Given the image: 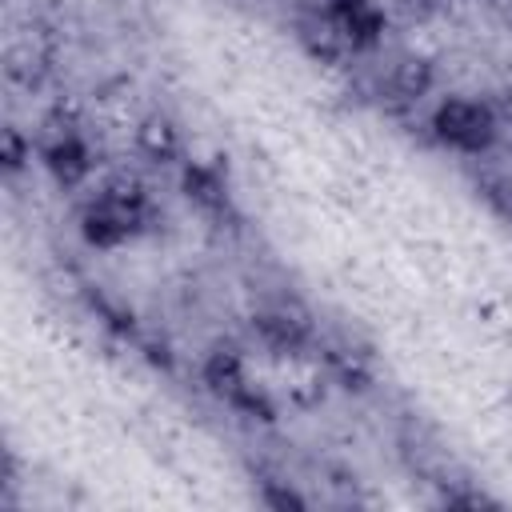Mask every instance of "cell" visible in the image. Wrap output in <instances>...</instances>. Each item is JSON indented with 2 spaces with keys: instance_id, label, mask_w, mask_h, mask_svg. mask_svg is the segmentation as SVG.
I'll return each mask as SVG.
<instances>
[{
  "instance_id": "6da1fadb",
  "label": "cell",
  "mask_w": 512,
  "mask_h": 512,
  "mask_svg": "<svg viewBox=\"0 0 512 512\" xmlns=\"http://www.w3.org/2000/svg\"><path fill=\"white\" fill-rule=\"evenodd\" d=\"M432 128L444 144L464 148V152H484L492 144V116L488 108L472 104V100H444L432 116Z\"/></svg>"
},
{
  "instance_id": "7a4b0ae2",
  "label": "cell",
  "mask_w": 512,
  "mask_h": 512,
  "mask_svg": "<svg viewBox=\"0 0 512 512\" xmlns=\"http://www.w3.org/2000/svg\"><path fill=\"white\" fill-rule=\"evenodd\" d=\"M332 16L340 36L352 44H372L384 32V12L368 0H332Z\"/></svg>"
},
{
  "instance_id": "3957f363",
  "label": "cell",
  "mask_w": 512,
  "mask_h": 512,
  "mask_svg": "<svg viewBox=\"0 0 512 512\" xmlns=\"http://www.w3.org/2000/svg\"><path fill=\"white\" fill-rule=\"evenodd\" d=\"M44 164H48V172H52L60 184H76V180L88 176V148H84L72 132H64V136H56V140L44 148Z\"/></svg>"
},
{
  "instance_id": "277c9868",
  "label": "cell",
  "mask_w": 512,
  "mask_h": 512,
  "mask_svg": "<svg viewBox=\"0 0 512 512\" xmlns=\"http://www.w3.org/2000/svg\"><path fill=\"white\" fill-rule=\"evenodd\" d=\"M184 192H188V200H196L200 208H212V212L224 208V200H228L224 176L208 164H188L184 168Z\"/></svg>"
},
{
  "instance_id": "5b68a950",
  "label": "cell",
  "mask_w": 512,
  "mask_h": 512,
  "mask_svg": "<svg viewBox=\"0 0 512 512\" xmlns=\"http://www.w3.org/2000/svg\"><path fill=\"white\" fill-rule=\"evenodd\" d=\"M204 380H208L212 392H220L224 400H232V396L244 388V364H240V356L228 352V348L212 352L208 364H204Z\"/></svg>"
},
{
  "instance_id": "8992f818",
  "label": "cell",
  "mask_w": 512,
  "mask_h": 512,
  "mask_svg": "<svg viewBox=\"0 0 512 512\" xmlns=\"http://www.w3.org/2000/svg\"><path fill=\"white\" fill-rule=\"evenodd\" d=\"M136 140H140V148H144V156H152V160H172L176 156V128L168 124V120H160V116H152V120H144L140 124V132H136Z\"/></svg>"
},
{
  "instance_id": "52a82bcc",
  "label": "cell",
  "mask_w": 512,
  "mask_h": 512,
  "mask_svg": "<svg viewBox=\"0 0 512 512\" xmlns=\"http://www.w3.org/2000/svg\"><path fill=\"white\" fill-rule=\"evenodd\" d=\"M260 324V336L272 344V348H296L304 340V320L288 316V312H268L256 320Z\"/></svg>"
},
{
  "instance_id": "ba28073f",
  "label": "cell",
  "mask_w": 512,
  "mask_h": 512,
  "mask_svg": "<svg viewBox=\"0 0 512 512\" xmlns=\"http://www.w3.org/2000/svg\"><path fill=\"white\" fill-rule=\"evenodd\" d=\"M428 84H432V68H428L424 60H404V64L396 68V88H400L404 96H424Z\"/></svg>"
},
{
  "instance_id": "9c48e42d",
  "label": "cell",
  "mask_w": 512,
  "mask_h": 512,
  "mask_svg": "<svg viewBox=\"0 0 512 512\" xmlns=\"http://www.w3.org/2000/svg\"><path fill=\"white\" fill-rule=\"evenodd\" d=\"M24 152H28V148H24L20 132L8 128V132H4V164H8V168H20V164H24Z\"/></svg>"
}]
</instances>
